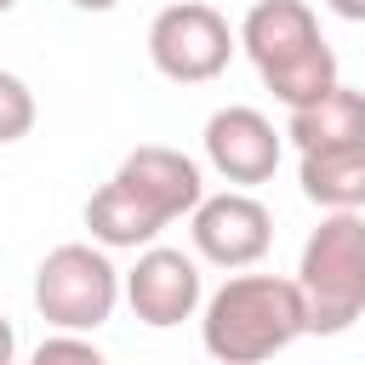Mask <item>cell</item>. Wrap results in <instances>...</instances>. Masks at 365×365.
<instances>
[{
    "label": "cell",
    "instance_id": "2",
    "mask_svg": "<svg viewBox=\"0 0 365 365\" xmlns=\"http://www.w3.org/2000/svg\"><path fill=\"white\" fill-rule=\"evenodd\" d=\"M240 51L251 57L262 86L285 108H302V103L325 97L342 80L336 51L325 46L319 17L308 11V0H257L240 23Z\"/></svg>",
    "mask_w": 365,
    "mask_h": 365
},
{
    "label": "cell",
    "instance_id": "5",
    "mask_svg": "<svg viewBox=\"0 0 365 365\" xmlns=\"http://www.w3.org/2000/svg\"><path fill=\"white\" fill-rule=\"evenodd\" d=\"M234 46H240V34L205 0H171L148 23V63L171 86H205V80H217L228 68Z\"/></svg>",
    "mask_w": 365,
    "mask_h": 365
},
{
    "label": "cell",
    "instance_id": "3",
    "mask_svg": "<svg viewBox=\"0 0 365 365\" xmlns=\"http://www.w3.org/2000/svg\"><path fill=\"white\" fill-rule=\"evenodd\" d=\"M297 291L314 336H336L365 314V217L359 211L319 217V228L302 240V257H297Z\"/></svg>",
    "mask_w": 365,
    "mask_h": 365
},
{
    "label": "cell",
    "instance_id": "10",
    "mask_svg": "<svg viewBox=\"0 0 365 365\" xmlns=\"http://www.w3.org/2000/svg\"><path fill=\"white\" fill-rule=\"evenodd\" d=\"M297 182L302 200H314L319 211H365V143L302 148Z\"/></svg>",
    "mask_w": 365,
    "mask_h": 365
},
{
    "label": "cell",
    "instance_id": "11",
    "mask_svg": "<svg viewBox=\"0 0 365 365\" xmlns=\"http://www.w3.org/2000/svg\"><path fill=\"white\" fill-rule=\"evenodd\" d=\"M285 137L297 143V148H336V143H365V91H354V86H331L325 97H314V103H302V108H291V120H285Z\"/></svg>",
    "mask_w": 365,
    "mask_h": 365
},
{
    "label": "cell",
    "instance_id": "16",
    "mask_svg": "<svg viewBox=\"0 0 365 365\" xmlns=\"http://www.w3.org/2000/svg\"><path fill=\"white\" fill-rule=\"evenodd\" d=\"M11 354H17V331H11V319L0 314V365H11Z\"/></svg>",
    "mask_w": 365,
    "mask_h": 365
},
{
    "label": "cell",
    "instance_id": "8",
    "mask_svg": "<svg viewBox=\"0 0 365 365\" xmlns=\"http://www.w3.org/2000/svg\"><path fill=\"white\" fill-rule=\"evenodd\" d=\"M114 182H120V188H125L160 228H171L177 217H188V211L205 200V177H200V165H194L182 148H165V143H143V148H131V154L120 160Z\"/></svg>",
    "mask_w": 365,
    "mask_h": 365
},
{
    "label": "cell",
    "instance_id": "7",
    "mask_svg": "<svg viewBox=\"0 0 365 365\" xmlns=\"http://www.w3.org/2000/svg\"><path fill=\"white\" fill-rule=\"evenodd\" d=\"M125 302L154 331H171V325L194 319L200 302H205L200 262L188 251H171V245H143L137 251V268L125 274Z\"/></svg>",
    "mask_w": 365,
    "mask_h": 365
},
{
    "label": "cell",
    "instance_id": "1",
    "mask_svg": "<svg viewBox=\"0 0 365 365\" xmlns=\"http://www.w3.org/2000/svg\"><path fill=\"white\" fill-rule=\"evenodd\" d=\"M297 336H308V308L297 279L279 274H234L205 297L200 342L222 365H257L285 354Z\"/></svg>",
    "mask_w": 365,
    "mask_h": 365
},
{
    "label": "cell",
    "instance_id": "13",
    "mask_svg": "<svg viewBox=\"0 0 365 365\" xmlns=\"http://www.w3.org/2000/svg\"><path fill=\"white\" fill-rule=\"evenodd\" d=\"M34 91H29V80L23 74H11V68H0V148L6 143H23L29 131H34Z\"/></svg>",
    "mask_w": 365,
    "mask_h": 365
},
{
    "label": "cell",
    "instance_id": "6",
    "mask_svg": "<svg viewBox=\"0 0 365 365\" xmlns=\"http://www.w3.org/2000/svg\"><path fill=\"white\" fill-rule=\"evenodd\" d=\"M188 240H194V257H205L211 268H251L274 245V217L257 194L222 188L188 211Z\"/></svg>",
    "mask_w": 365,
    "mask_h": 365
},
{
    "label": "cell",
    "instance_id": "15",
    "mask_svg": "<svg viewBox=\"0 0 365 365\" xmlns=\"http://www.w3.org/2000/svg\"><path fill=\"white\" fill-rule=\"evenodd\" d=\"M325 6H331L342 23H365V0H325Z\"/></svg>",
    "mask_w": 365,
    "mask_h": 365
},
{
    "label": "cell",
    "instance_id": "9",
    "mask_svg": "<svg viewBox=\"0 0 365 365\" xmlns=\"http://www.w3.org/2000/svg\"><path fill=\"white\" fill-rule=\"evenodd\" d=\"M205 160L222 182L234 188H257L279 171V131L262 108H245V103H228L205 120Z\"/></svg>",
    "mask_w": 365,
    "mask_h": 365
},
{
    "label": "cell",
    "instance_id": "12",
    "mask_svg": "<svg viewBox=\"0 0 365 365\" xmlns=\"http://www.w3.org/2000/svg\"><path fill=\"white\" fill-rule=\"evenodd\" d=\"M86 228H91V240L108 245V251H143V245L160 240V222H154V217H148L114 177L86 200Z\"/></svg>",
    "mask_w": 365,
    "mask_h": 365
},
{
    "label": "cell",
    "instance_id": "18",
    "mask_svg": "<svg viewBox=\"0 0 365 365\" xmlns=\"http://www.w3.org/2000/svg\"><path fill=\"white\" fill-rule=\"evenodd\" d=\"M11 6H17V0H0V17H6V11H11Z\"/></svg>",
    "mask_w": 365,
    "mask_h": 365
},
{
    "label": "cell",
    "instance_id": "14",
    "mask_svg": "<svg viewBox=\"0 0 365 365\" xmlns=\"http://www.w3.org/2000/svg\"><path fill=\"white\" fill-rule=\"evenodd\" d=\"M57 359H74V365H97L103 354H97V342H91L86 331H80V336H74V331H57V336H46V342L34 348V365H57Z\"/></svg>",
    "mask_w": 365,
    "mask_h": 365
},
{
    "label": "cell",
    "instance_id": "17",
    "mask_svg": "<svg viewBox=\"0 0 365 365\" xmlns=\"http://www.w3.org/2000/svg\"><path fill=\"white\" fill-rule=\"evenodd\" d=\"M68 6H80V11H114L120 0H68Z\"/></svg>",
    "mask_w": 365,
    "mask_h": 365
},
{
    "label": "cell",
    "instance_id": "4",
    "mask_svg": "<svg viewBox=\"0 0 365 365\" xmlns=\"http://www.w3.org/2000/svg\"><path fill=\"white\" fill-rule=\"evenodd\" d=\"M120 297H125V279L108 262V245L97 240H68L46 251L34 268V308L51 331H97Z\"/></svg>",
    "mask_w": 365,
    "mask_h": 365
}]
</instances>
